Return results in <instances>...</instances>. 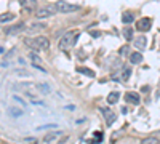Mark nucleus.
I'll use <instances>...</instances> for the list:
<instances>
[{"mask_svg": "<svg viewBox=\"0 0 160 144\" xmlns=\"http://www.w3.org/2000/svg\"><path fill=\"white\" fill-rule=\"evenodd\" d=\"M24 141H26V143H31V144L37 143V139H35V138H26V139H24Z\"/></svg>", "mask_w": 160, "mask_h": 144, "instance_id": "obj_22", "label": "nucleus"}, {"mask_svg": "<svg viewBox=\"0 0 160 144\" xmlns=\"http://www.w3.org/2000/svg\"><path fill=\"white\" fill-rule=\"evenodd\" d=\"M24 31H26V24L24 23H16L13 26H8V27L3 29V32L7 35H16V34H21Z\"/></svg>", "mask_w": 160, "mask_h": 144, "instance_id": "obj_4", "label": "nucleus"}, {"mask_svg": "<svg viewBox=\"0 0 160 144\" xmlns=\"http://www.w3.org/2000/svg\"><path fill=\"white\" fill-rule=\"evenodd\" d=\"M141 61H143V55H141V53H131V55H130V63L131 64H138V63H141Z\"/></svg>", "mask_w": 160, "mask_h": 144, "instance_id": "obj_13", "label": "nucleus"}, {"mask_svg": "<svg viewBox=\"0 0 160 144\" xmlns=\"http://www.w3.org/2000/svg\"><path fill=\"white\" fill-rule=\"evenodd\" d=\"M26 42V45H31L32 48H35V50H48V47H50V42H48L47 37H35V39H27L24 40Z\"/></svg>", "mask_w": 160, "mask_h": 144, "instance_id": "obj_2", "label": "nucleus"}, {"mask_svg": "<svg viewBox=\"0 0 160 144\" xmlns=\"http://www.w3.org/2000/svg\"><path fill=\"white\" fill-rule=\"evenodd\" d=\"M119 98H120L119 91H112V93H109V96H107V103L109 104H115L117 101H119Z\"/></svg>", "mask_w": 160, "mask_h": 144, "instance_id": "obj_14", "label": "nucleus"}, {"mask_svg": "<svg viewBox=\"0 0 160 144\" xmlns=\"http://www.w3.org/2000/svg\"><path fill=\"white\" fill-rule=\"evenodd\" d=\"M90 34H91V37H95V39L101 35V32H98V31H93V32H90Z\"/></svg>", "mask_w": 160, "mask_h": 144, "instance_id": "obj_23", "label": "nucleus"}, {"mask_svg": "<svg viewBox=\"0 0 160 144\" xmlns=\"http://www.w3.org/2000/svg\"><path fill=\"white\" fill-rule=\"evenodd\" d=\"M79 8H80L79 5L67 3V2H64V0H61V2H58V3L55 5V10L59 13H72V11H77Z\"/></svg>", "mask_w": 160, "mask_h": 144, "instance_id": "obj_3", "label": "nucleus"}, {"mask_svg": "<svg viewBox=\"0 0 160 144\" xmlns=\"http://www.w3.org/2000/svg\"><path fill=\"white\" fill-rule=\"evenodd\" d=\"M123 37H125L127 40H131V39H133V29H131V27L123 29Z\"/></svg>", "mask_w": 160, "mask_h": 144, "instance_id": "obj_19", "label": "nucleus"}, {"mask_svg": "<svg viewBox=\"0 0 160 144\" xmlns=\"http://www.w3.org/2000/svg\"><path fill=\"white\" fill-rule=\"evenodd\" d=\"M47 27L43 23H32L29 27H26V32L27 34H37V32H40V31H43V29Z\"/></svg>", "mask_w": 160, "mask_h": 144, "instance_id": "obj_9", "label": "nucleus"}, {"mask_svg": "<svg viewBox=\"0 0 160 144\" xmlns=\"http://www.w3.org/2000/svg\"><path fill=\"white\" fill-rule=\"evenodd\" d=\"M151 26H152V21L149 19V18H141V19L136 23V29H138L139 32L149 31V29H151Z\"/></svg>", "mask_w": 160, "mask_h": 144, "instance_id": "obj_6", "label": "nucleus"}, {"mask_svg": "<svg viewBox=\"0 0 160 144\" xmlns=\"http://www.w3.org/2000/svg\"><path fill=\"white\" fill-rule=\"evenodd\" d=\"M130 75H131V69H130V67H123V71H122V80H128V79H130Z\"/></svg>", "mask_w": 160, "mask_h": 144, "instance_id": "obj_18", "label": "nucleus"}, {"mask_svg": "<svg viewBox=\"0 0 160 144\" xmlns=\"http://www.w3.org/2000/svg\"><path fill=\"white\" fill-rule=\"evenodd\" d=\"M135 47L138 48V50H143V48H146V37L144 35H139L135 39Z\"/></svg>", "mask_w": 160, "mask_h": 144, "instance_id": "obj_12", "label": "nucleus"}, {"mask_svg": "<svg viewBox=\"0 0 160 144\" xmlns=\"http://www.w3.org/2000/svg\"><path fill=\"white\" fill-rule=\"evenodd\" d=\"M159 143H160L159 138H155V136H147L141 141V144H159Z\"/></svg>", "mask_w": 160, "mask_h": 144, "instance_id": "obj_17", "label": "nucleus"}, {"mask_svg": "<svg viewBox=\"0 0 160 144\" xmlns=\"http://www.w3.org/2000/svg\"><path fill=\"white\" fill-rule=\"evenodd\" d=\"M99 112L103 114L104 117H106V122H107V125H112V122L115 120V114H114V112H112L109 107H101Z\"/></svg>", "mask_w": 160, "mask_h": 144, "instance_id": "obj_8", "label": "nucleus"}, {"mask_svg": "<svg viewBox=\"0 0 160 144\" xmlns=\"http://www.w3.org/2000/svg\"><path fill=\"white\" fill-rule=\"evenodd\" d=\"M77 72H80V74H83V75H87V77H90V79H93V77L96 75L95 72H93L91 69H88V67H79V69H77Z\"/></svg>", "mask_w": 160, "mask_h": 144, "instance_id": "obj_15", "label": "nucleus"}, {"mask_svg": "<svg viewBox=\"0 0 160 144\" xmlns=\"http://www.w3.org/2000/svg\"><path fill=\"white\" fill-rule=\"evenodd\" d=\"M56 136H59V133H50V135H47L43 138V141H45V143H51V141L56 139Z\"/></svg>", "mask_w": 160, "mask_h": 144, "instance_id": "obj_20", "label": "nucleus"}, {"mask_svg": "<svg viewBox=\"0 0 160 144\" xmlns=\"http://www.w3.org/2000/svg\"><path fill=\"white\" fill-rule=\"evenodd\" d=\"M79 35H80L79 31L66 32V34L61 37V40H59V48H61V50H69L71 47H74L75 42H77V39H79Z\"/></svg>", "mask_w": 160, "mask_h": 144, "instance_id": "obj_1", "label": "nucleus"}, {"mask_svg": "<svg viewBox=\"0 0 160 144\" xmlns=\"http://www.w3.org/2000/svg\"><path fill=\"white\" fill-rule=\"evenodd\" d=\"M125 101L130 104H139L141 103V96L135 91H127L125 93Z\"/></svg>", "mask_w": 160, "mask_h": 144, "instance_id": "obj_7", "label": "nucleus"}, {"mask_svg": "<svg viewBox=\"0 0 160 144\" xmlns=\"http://www.w3.org/2000/svg\"><path fill=\"white\" fill-rule=\"evenodd\" d=\"M29 58H31V59H32V63H34V64H39L40 61H42V59H40V58H39V56L35 55V53H31V55H29Z\"/></svg>", "mask_w": 160, "mask_h": 144, "instance_id": "obj_21", "label": "nucleus"}, {"mask_svg": "<svg viewBox=\"0 0 160 144\" xmlns=\"http://www.w3.org/2000/svg\"><path fill=\"white\" fill-rule=\"evenodd\" d=\"M133 21H135V15H133L131 11H125L123 15H122V23L123 24H131Z\"/></svg>", "mask_w": 160, "mask_h": 144, "instance_id": "obj_11", "label": "nucleus"}, {"mask_svg": "<svg viewBox=\"0 0 160 144\" xmlns=\"http://www.w3.org/2000/svg\"><path fill=\"white\" fill-rule=\"evenodd\" d=\"M15 19V15L13 13H2L0 15V23H8V21Z\"/></svg>", "mask_w": 160, "mask_h": 144, "instance_id": "obj_16", "label": "nucleus"}, {"mask_svg": "<svg viewBox=\"0 0 160 144\" xmlns=\"http://www.w3.org/2000/svg\"><path fill=\"white\" fill-rule=\"evenodd\" d=\"M21 7L24 8V10H27V11H31V10H34V8L37 7V2L35 0H19Z\"/></svg>", "mask_w": 160, "mask_h": 144, "instance_id": "obj_10", "label": "nucleus"}, {"mask_svg": "<svg viewBox=\"0 0 160 144\" xmlns=\"http://www.w3.org/2000/svg\"><path fill=\"white\" fill-rule=\"evenodd\" d=\"M56 13V10H51L50 7H45V8H39L35 10V16L39 19H43V18H48V16H53Z\"/></svg>", "mask_w": 160, "mask_h": 144, "instance_id": "obj_5", "label": "nucleus"}]
</instances>
